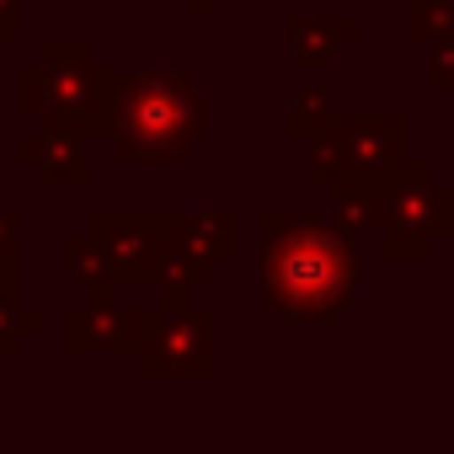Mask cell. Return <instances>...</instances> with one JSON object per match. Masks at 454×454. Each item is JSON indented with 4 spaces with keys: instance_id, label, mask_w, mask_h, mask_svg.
Masks as SVG:
<instances>
[{
    "instance_id": "cell-2",
    "label": "cell",
    "mask_w": 454,
    "mask_h": 454,
    "mask_svg": "<svg viewBox=\"0 0 454 454\" xmlns=\"http://www.w3.org/2000/svg\"><path fill=\"white\" fill-rule=\"evenodd\" d=\"M198 129L203 97L171 70L134 75L118 97V150L129 160H176L187 139H198Z\"/></svg>"
},
{
    "instance_id": "cell-3",
    "label": "cell",
    "mask_w": 454,
    "mask_h": 454,
    "mask_svg": "<svg viewBox=\"0 0 454 454\" xmlns=\"http://www.w3.org/2000/svg\"><path fill=\"white\" fill-rule=\"evenodd\" d=\"M145 364H150V374H203V364H208V316L176 310V316L155 321Z\"/></svg>"
},
{
    "instance_id": "cell-4",
    "label": "cell",
    "mask_w": 454,
    "mask_h": 454,
    "mask_svg": "<svg viewBox=\"0 0 454 454\" xmlns=\"http://www.w3.org/2000/svg\"><path fill=\"white\" fill-rule=\"evenodd\" d=\"M12 17H17V0H0V38L12 33Z\"/></svg>"
},
{
    "instance_id": "cell-5",
    "label": "cell",
    "mask_w": 454,
    "mask_h": 454,
    "mask_svg": "<svg viewBox=\"0 0 454 454\" xmlns=\"http://www.w3.org/2000/svg\"><path fill=\"white\" fill-rule=\"evenodd\" d=\"M438 65H454V49H449V54H443V59H438Z\"/></svg>"
},
{
    "instance_id": "cell-1",
    "label": "cell",
    "mask_w": 454,
    "mask_h": 454,
    "mask_svg": "<svg viewBox=\"0 0 454 454\" xmlns=\"http://www.w3.org/2000/svg\"><path fill=\"white\" fill-rule=\"evenodd\" d=\"M353 294V257L342 231L316 219H268V300L289 321H326Z\"/></svg>"
}]
</instances>
